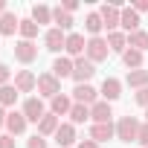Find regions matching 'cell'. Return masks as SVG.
<instances>
[{
    "label": "cell",
    "instance_id": "6da1fadb",
    "mask_svg": "<svg viewBox=\"0 0 148 148\" xmlns=\"http://www.w3.org/2000/svg\"><path fill=\"white\" fill-rule=\"evenodd\" d=\"M108 55H110V47H108V38H87V49H84V58L87 61H93V64H102V61H108Z\"/></svg>",
    "mask_w": 148,
    "mask_h": 148
},
{
    "label": "cell",
    "instance_id": "7a4b0ae2",
    "mask_svg": "<svg viewBox=\"0 0 148 148\" xmlns=\"http://www.w3.org/2000/svg\"><path fill=\"white\" fill-rule=\"evenodd\" d=\"M139 119L136 116H122L119 122H116V139H122V142H136V136H139Z\"/></svg>",
    "mask_w": 148,
    "mask_h": 148
},
{
    "label": "cell",
    "instance_id": "3957f363",
    "mask_svg": "<svg viewBox=\"0 0 148 148\" xmlns=\"http://www.w3.org/2000/svg\"><path fill=\"white\" fill-rule=\"evenodd\" d=\"M96 76V64L87 61L84 55L73 61V79H76V84H90V79Z\"/></svg>",
    "mask_w": 148,
    "mask_h": 148
},
{
    "label": "cell",
    "instance_id": "277c9868",
    "mask_svg": "<svg viewBox=\"0 0 148 148\" xmlns=\"http://www.w3.org/2000/svg\"><path fill=\"white\" fill-rule=\"evenodd\" d=\"M21 113L26 116V122H41L44 116H47V108H44V99L41 96H29L26 102H23V108H21Z\"/></svg>",
    "mask_w": 148,
    "mask_h": 148
},
{
    "label": "cell",
    "instance_id": "5b68a950",
    "mask_svg": "<svg viewBox=\"0 0 148 148\" xmlns=\"http://www.w3.org/2000/svg\"><path fill=\"white\" fill-rule=\"evenodd\" d=\"M38 93H41V99H55L61 93V82L52 73H41L38 76Z\"/></svg>",
    "mask_w": 148,
    "mask_h": 148
},
{
    "label": "cell",
    "instance_id": "8992f818",
    "mask_svg": "<svg viewBox=\"0 0 148 148\" xmlns=\"http://www.w3.org/2000/svg\"><path fill=\"white\" fill-rule=\"evenodd\" d=\"M73 102L93 108V105L99 102V90H96L93 84H76V87H73Z\"/></svg>",
    "mask_w": 148,
    "mask_h": 148
},
{
    "label": "cell",
    "instance_id": "52a82bcc",
    "mask_svg": "<svg viewBox=\"0 0 148 148\" xmlns=\"http://www.w3.org/2000/svg\"><path fill=\"white\" fill-rule=\"evenodd\" d=\"M67 58H73V61H76V58H82L84 55V49H87V41H84V35L82 32H67Z\"/></svg>",
    "mask_w": 148,
    "mask_h": 148
},
{
    "label": "cell",
    "instance_id": "ba28073f",
    "mask_svg": "<svg viewBox=\"0 0 148 148\" xmlns=\"http://www.w3.org/2000/svg\"><path fill=\"white\" fill-rule=\"evenodd\" d=\"M99 18H102V23H105V29H108V32H116L119 18H122V9H119L116 3H105V6L99 9Z\"/></svg>",
    "mask_w": 148,
    "mask_h": 148
},
{
    "label": "cell",
    "instance_id": "9c48e42d",
    "mask_svg": "<svg viewBox=\"0 0 148 148\" xmlns=\"http://www.w3.org/2000/svg\"><path fill=\"white\" fill-rule=\"evenodd\" d=\"M44 47H47L49 52H61V49L67 47V32H61L58 26L47 29V32H44Z\"/></svg>",
    "mask_w": 148,
    "mask_h": 148
},
{
    "label": "cell",
    "instance_id": "30bf717a",
    "mask_svg": "<svg viewBox=\"0 0 148 148\" xmlns=\"http://www.w3.org/2000/svg\"><path fill=\"white\" fill-rule=\"evenodd\" d=\"M15 58H18L21 64H32V61L38 58V44H35V41H18V44H15Z\"/></svg>",
    "mask_w": 148,
    "mask_h": 148
},
{
    "label": "cell",
    "instance_id": "8fae6325",
    "mask_svg": "<svg viewBox=\"0 0 148 148\" xmlns=\"http://www.w3.org/2000/svg\"><path fill=\"white\" fill-rule=\"evenodd\" d=\"M99 96H102V102H116L122 96V82L113 79V76H108L102 82V87H99Z\"/></svg>",
    "mask_w": 148,
    "mask_h": 148
},
{
    "label": "cell",
    "instance_id": "7c38bea8",
    "mask_svg": "<svg viewBox=\"0 0 148 148\" xmlns=\"http://www.w3.org/2000/svg\"><path fill=\"white\" fill-rule=\"evenodd\" d=\"M15 87H18V93H32L38 87V76L32 70H18L15 73Z\"/></svg>",
    "mask_w": 148,
    "mask_h": 148
},
{
    "label": "cell",
    "instance_id": "4fadbf2b",
    "mask_svg": "<svg viewBox=\"0 0 148 148\" xmlns=\"http://www.w3.org/2000/svg\"><path fill=\"white\" fill-rule=\"evenodd\" d=\"M55 142H58V148H73L76 145V125L73 122H61L58 131H55Z\"/></svg>",
    "mask_w": 148,
    "mask_h": 148
},
{
    "label": "cell",
    "instance_id": "5bb4252c",
    "mask_svg": "<svg viewBox=\"0 0 148 148\" xmlns=\"http://www.w3.org/2000/svg\"><path fill=\"white\" fill-rule=\"evenodd\" d=\"M90 119H93V125H108L110 119H113V108H110V102H96L93 108H90Z\"/></svg>",
    "mask_w": 148,
    "mask_h": 148
},
{
    "label": "cell",
    "instance_id": "9a60e30c",
    "mask_svg": "<svg viewBox=\"0 0 148 148\" xmlns=\"http://www.w3.org/2000/svg\"><path fill=\"white\" fill-rule=\"evenodd\" d=\"M26 125H29L26 116H23L21 110H12L9 119H6V134H9V136H21V134L26 131Z\"/></svg>",
    "mask_w": 148,
    "mask_h": 148
},
{
    "label": "cell",
    "instance_id": "2e32d148",
    "mask_svg": "<svg viewBox=\"0 0 148 148\" xmlns=\"http://www.w3.org/2000/svg\"><path fill=\"white\" fill-rule=\"evenodd\" d=\"M52 76L61 82V79H73V58H67V55H58L55 61H52Z\"/></svg>",
    "mask_w": 148,
    "mask_h": 148
},
{
    "label": "cell",
    "instance_id": "e0dca14e",
    "mask_svg": "<svg viewBox=\"0 0 148 148\" xmlns=\"http://www.w3.org/2000/svg\"><path fill=\"white\" fill-rule=\"evenodd\" d=\"M116 136V125L113 122H108V125H90V139L93 142H108V139H113Z\"/></svg>",
    "mask_w": 148,
    "mask_h": 148
},
{
    "label": "cell",
    "instance_id": "ac0fdd59",
    "mask_svg": "<svg viewBox=\"0 0 148 148\" xmlns=\"http://www.w3.org/2000/svg\"><path fill=\"white\" fill-rule=\"evenodd\" d=\"M119 26H122V32H125V35L136 32V29H139V15H136L131 6H125V9H122V18H119Z\"/></svg>",
    "mask_w": 148,
    "mask_h": 148
},
{
    "label": "cell",
    "instance_id": "d6986e66",
    "mask_svg": "<svg viewBox=\"0 0 148 148\" xmlns=\"http://www.w3.org/2000/svg\"><path fill=\"white\" fill-rule=\"evenodd\" d=\"M70 108H73V99L67 93H58L55 99H49V113L55 116H70Z\"/></svg>",
    "mask_w": 148,
    "mask_h": 148
},
{
    "label": "cell",
    "instance_id": "ffe728a7",
    "mask_svg": "<svg viewBox=\"0 0 148 148\" xmlns=\"http://www.w3.org/2000/svg\"><path fill=\"white\" fill-rule=\"evenodd\" d=\"M125 84H131L134 90H142V87H148V70H145V67H142V70H128Z\"/></svg>",
    "mask_w": 148,
    "mask_h": 148
},
{
    "label": "cell",
    "instance_id": "44dd1931",
    "mask_svg": "<svg viewBox=\"0 0 148 148\" xmlns=\"http://www.w3.org/2000/svg\"><path fill=\"white\" fill-rule=\"evenodd\" d=\"M108 47H110V52H119V55H125V49H128V35L125 32H108Z\"/></svg>",
    "mask_w": 148,
    "mask_h": 148
},
{
    "label": "cell",
    "instance_id": "7402d4cb",
    "mask_svg": "<svg viewBox=\"0 0 148 148\" xmlns=\"http://www.w3.org/2000/svg\"><path fill=\"white\" fill-rule=\"evenodd\" d=\"M21 29V18L15 12H6L3 18H0V35H15Z\"/></svg>",
    "mask_w": 148,
    "mask_h": 148
},
{
    "label": "cell",
    "instance_id": "603a6c76",
    "mask_svg": "<svg viewBox=\"0 0 148 148\" xmlns=\"http://www.w3.org/2000/svg\"><path fill=\"white\" fill-rule=\"evenodd\" d=\"M58 125H61V122H58V116H55V113H47V116L38 122V134H41V136H55Z\"/></svg>",
    "mask_w": 148,
    "mask_h": 148
},
{
    "label": "cell",
    "instance_id": "cb8c5ba5",
    "mask_svg": "<svg viewBox=\"0 0 148 148\" xmlns=\"http://www.w3.org/2000/svg\"><path fill=\"white\" fill-rule=\"evenodd\" d=\"M122 61H125V67L128 70H142V61H145V52H139V49H125V55H122Z\"/></svg>",
    "mask_w": 148,
    "mask_h": 148
},
{
    "label": "cell",
    "instance_id": "d4e9b609",
    "mask_svg": "<svg viewBox=\"0 0 148 148\" xmlns=\"http://www.w3.org/2000/svg\"><path fill=\"white\" fill-rule=\"evenodd\" d=\"M128 47L131 49H139V52H148V32L145 29H136L128 35Z\"/></svg>",
    "mask_w": 148,
    "mask_h": 148
},
{
    "label": "cell",
    "instance_id": "484cf974",
    "mask_svg": "<svg viewBox=\"0 0 148 148\" xmlns=\"http://www.w3.org/2000/svg\"><path fill=\"white\" fill-rule=\"evenodd\" d=\"M52 23H58V29H61V32H67L76 21H73V15H70V12H64L61 6H55V9H52Z\"/></svg>",
    "mask_w": 148,
    "mask_h": 148
},
{
    "label": "cell",
    "instance_id": "4316f807",
    "mask_svg": "<svg viewBox=\"0 0 148 148\" xmlns=\"http://www.w3.org/2000/svg\"><path fill=\"white\" fill-rule=\"evenodd\" d=\"M29 18H32L38 26H41V23H52V9H49V6H44V3H35Z\"/></svg>",
    "mask_w": 148,
    "mask_h": 148
},
{
    "label": "cell",
    "instance_id": "83f0119b",
    "mask_svg": "<svg viewBox=\"0 0 148 148\" xmlns=\"http://www.w3.org/2000/svg\"><path fill=\"white\" fill-rule=\"evenodd\" d=\"M21 41H35L38 38V23L32 21V18H21Z\"/></svg>",
    "mask_w": 148,
    "mask_h": 148
},
{
    "label": "cell",
    "instance_id": "f1b7e54d",
    "mask_svg": "<svg viewBox=\"0 0 148 148\" xmlns=\"http://www.w3.org/2000/svg\"><path fill=\"white\" fill-rule=\"evenodd\" d=\"M87 119H90V108L73 102V108H70V122H73V125H82V122H87Z\"/></svg>",
    "mask_w": 148,
    "mask_h": 148
},
{
    "label": "cell",
    "instance_id": "f546056e",
    "mask_svg": "<svg viewBox=\"0 0 148 148\" xmlns=\"http://www.w3.org/2000/svg\"><path fill=\"white\" fill-rule=\"evenodd\" d=\"M84 29L90 32V38H99V32L105 29V23H102V18H99V12H90V15L84 18Z\"/></svg>",
    "mask_w": 148,
    "mask_h": 148
},
{
    "label": "cell",
    "instance_id": "4dcf8cb0",
    "mask_svg": "<svg viewBox=\"0 0 148 148\" xmlns=\"http://www.w3.org/2000/svg\"><path fill=\"white\" fill-rule=\"evenodd\" d=\"M18 87L15 84H6V87H0V108H12L15 102H18Z\"/></svg>",
    "mask_w": 148,
    "mask_h": 148
},
{
    "label": "cell",
    "instance_id": "1f68e13d",
    "mask_svg": "<svg viewBox=\"0 0 148 148\" xmlns=\"http://www.w3.org/2000/svg\"><path fill=\"white\" fill-rule=\"evenodd\" d=\"M26 148H49V145H47V136L35 134V136H29V139H26Z\"/></svg>",
    "mask_w": 148,
    "mask_h": 148
},
{
    "label": "cell",
    "instance_id": "d6a6232c",
    "mask_svg": "<svg viewBox=\"0 0 148 148\" xmlns=\"http://www.w3.org/2000/svg\"><path fill=\"white\" fill-rule=\"evenodd\" d=\"M9 79H12L9 64H0V87H6V84H9Z\"/></svg>",
    "mask_w": 148,
    "mask_h": 148
},
{
    "label": "cell",
    "instance_id": "836d02e7",
    "mask_svg": "<svg viewBox=\"0 0 148 148\" xmlns=\"http://www.w3.org/2000/svg\"><path fill=\"white\" fill-rule=\"evenodd\" d=\"M134 99H136V105H139V108H148V87L136 90V93H134Z\"/></svg>",
    "mask_w": 148,
    "mask_h": 148
},
{
    "label": "cell",
    "instance_id": "e575fe53",
    "mask_svg": "<svg viewBox=\"0 0 148 148\" xmlns=\"http://www.w3.org/2000/svg\"><path fill=\"white\" fill-rule=\"evenodd\" d=\"M136 142H139L142 148H148V122L139 125V136H136Z\"/></svg>",
    "mask_w": 148,
    "mask_h": 148
},
{
    "label": "cell",
    "instance_id": "d590c367",
    "mask_svg": "<svg viewBox=\"0 0 148 148\" xmlns=\"http://www.w3.org/2000/svg\"><path fill=\"white\" fill-rule=\"evenodd\" d=\"M0 148H18V145H15V136H9V134H0Z\"/></svg>",
    "mask_w": 148,
    "mask_h": 148
},
{
    "label": "cell",
    "instance_id": "8d00e7d4",
    "mask_svg": "<svg viewBox=\"0 0 148 148\" xmlns=\"http://www.w3.org/2000/svg\"><path fill=\"white\" fill-rule=\"evenodd\" d=\"M61 9L73 15V12H76V9H79V3H76V0H64V3H61Z\"/></svg>",
    "mask_w": 148,
    "mask_h": 148
},
{
    "label": "cell",
    "instance_id": "74e56055",
    "mask_svg": "<svg viewBox=\"0 0 148 148\" xmlns=\"http://www.w3.org/2000/svg\"><path fill=\"white\" fill-rule=\"evenodd\" d=\"M131 9H134L136 15H139V12H148V0H136V3H134Z\"/></svg>",
    "mask_w": 148,
    "mask_h": 148
},
{
    "label": "cell",
    "instance_id": "f35d334b",
    "mask_svg": "<svg viewBox=\"0 0 148 148\" xmlns=\"http://www.w3.org/2000/svg\"><path fill=\"white\" fill-rule=\"evenodd\" d=\"M76 148H99V142H93V139L87 136V139H82V142H76Z\"/></svg>",
    "mask_w": 148,
    "mask_h": 148
},
{
    "label": "cell",
    "instance_id": "ab89813d",
    "mask_svg": "<svg viewBox=\"0 0 148 148\" xmlns=\"http://www.w3.org/2000/svg\"><path fill=\"white\" fill-rule=\"evenodd\" d=\"M6 119H9V110H6V108H0V131L6 128Z\"/></svg>",
    "mask_w": 148,
    "mask_h": 148
},
{
    "label": "cell",
    "instance_id": "60d3db41",
    "mask_svg": "<svg viewBox=\"0 0 148 148\" xmlns=\"http://www.w3.org/2000/svg\"><path fill=\"white\" fill-rule=\"evenodd\" d=\"M6 12H9V6H6V0H0V18H3Z\"/></svg>",
    "mask_w": 148,
    "mask_h": 148
},
{
    "label": "cell",
    "instance_id": "b9f144b4",
    "mask_svg": "<svg viewBox=\"0 0 148 148\" xmlns=\"http://www.w3.org/2000/svg\"><path fill=\"white\" fill-rule=\"evenodd\" d=\"M145 116H148V108H145Z\"/></svg>",
    "mask_w": 148,
    "mask_h": 148
}]
</instances>
